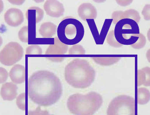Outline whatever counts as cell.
Instances as JSON below:
<instances>
[{"label": "cell", "instance_id": "cell-1", "mask_svg": "<svg viewBox=\"0 0 150 115\" xmlns=\"http://www.w3.org/2000/svg\"><path fill=\"white\" fill-rule=\"evenodd\" d=\"M59 78L48 71L32 74L28 81V94L31 100L42 106H48L58 102L62 95Z\"/></svg>", "mask_w": 150, "mask_h": 115}, {"label": "cell", "instance_id": "cell-2", "mask_svg": "<svg viewBox=\"0 0 150 115\" xmlns=\"http://www.w3.org/2000/svg\"><path fill=\"white\" fill-rule=\"evenodd\" d=\"M65 80L69 85L79 89H85L95 79L96 71L87 60L76 59L65 68Z\"/></svg>", "mask_w": 150, "mask_h": 115}, {"label": "cell", "instance_id": "cell-3", "mask_svg": "<svg viewBox=\"0 0 150 115\" xmlns=\"http://www.w3.org/2000/svg\"><path fill=\"white\" fill-rule=\"evenodd\" d=\"M101 95L95 92L83 95L76 93L69 97L67 106L74 115H93L103 105Z\"/></svg>", "mask_w": 150, "mask_h": 115}, {"label": "cell", "instance_id": "cell-4", "mask_svg": "<svg viewBox=\"0 0 150 115\" xmlns=\"http://www.w3.org/2000/svg\"><path fill=\"white\" fill-rule=\"evenodd\" d=\"M60 42L64 45H75L81 42L84 35V28L80 21L73 17L63 19L57 28Z\"/></svg>", "mask_w": 150, "mask_h": 115}, {"label": "cell", "instance_id": "cell-5", "mask_svg": "<svg viewBox=\"0 0 150 115\" xmlns=\"http://www.w3.org/2000/svg\"><path fill=\"white\" fill-rule=\"evenodd\" d=\"M107 115H137L135 99L127 95L117 96L109 104Z\"/></svg>", "mask_w": 150, "mask_h": 115}, {"label": "cell", "instance_id": "cell-6", "mask_svg": "<svg viewBox=\"0 0 150 115\" xmlns=\"http://www.w3.org/2000/svg\"><path fill=\"white\" fill-rule=\"evenodd\" d=\"M23 55V48L17 42L7 43L0 53V62L6 66H11L22 59Z\"/></svg>", "mask_w": 150, "mask_h": 115}, {"label": "cell", "instance_id": "cell-7", "mask_svg": "<svg viewBox=\"0 0 150 115\" xmlns=\"http://www.w3.org/2000/svg\"><path fill=\"white\" fill-rule=\"evenodd\" d=\"M43 16L44 11L40 7L36 6L31 7L27 10L25 16L28 23L29 41H31L35 39L36 24L42 20V19H43Z\"/></svg>", "mask_w": 150, "mask_h": 115}, {"label": "cell", "instance_id": "cell-8", "mask_svg": "<svg viewBox=\"0 0 150 115\" xmlns=\"http://www.w3.org/2000/svg\"><path fill=\"white\" fill-rule=\"evenodd\" d=\"M115 34L132 35L139 34L138 23L132 19H124L119 21L113 29Z\"/></svg>", "mask_w": 150, "mask_h": 115}, {"label": "cell", "instance_id": "cell-9", "mask_svg": "<svg viewBox=\"0 0 150 115\" xmlns=\"http://www.w3.org/2000/svg\"><path fill=\"white\" fill-rule=\"evenodd\" d=\"M4 19L6 23L12 27H17L24 21L23 13L19 9H9L4 14Z\"/></svg>", "mask_w": 150, "mask_h": 115}, {"label": "cell", "instance_id": "cell-10", "mask_svg": "<svg viewBox=\"0 0 150 115\" xmlns=\"http://www.w3.org/2000/svg\"><path fill=\"white\" fill-rule=\"evenodd\" d=\"M46 14L53 18H59L63 16L65 11L64 4L58 1L48 0L43 5Z\"/></svg>", "mask_w": 150, "mask_h": 115}, {"label": "cell", "instance_id": "cell-11", "mask_svg": "<svg viewBox=\"0 0 150 115\" xmlns=\"http://www.w3.org/2000/svg\"><path fill=\"white\" fill-rule=\"evenodd\" d=\"M78 13L82 20H94L97 17V9L90 3H84L81 4L78 9Z\"/></svg>", "mask_w": 150, "mask_h": 115}, {"label": "cell", "instance_id": "cell-12", "mask_svg": "<svg viewBox=\"0 0 150 115\" xmlns=\"http://www.w3.org/2000/svg\"><path fill=\"white\" fill-rule=\"evenodd\" d=\"M112 17V23L114 24H116L119 21L122 19H132L135 21L137 23H139L140 20V16L139 12L133 9H130L125 11H116L113 12Z\"/></svg>", "mask_w": 150, "mask_h": 115}, {"label": "cell", "instance_id": "cell-13", "mask_svg": "<svg viewBox=\"0 0 150 115\" xmlns=\"http://www.w3.org/2000/svg\"><path fill=\"white\" fill-rule=\"evenodd\" d=\"M18 88L13 82L3 84L1 89V96L4 101H12L17 96Z\"/></svg>", "mask_w": 150, "mask_h": 115}, {"label": "cell", "instance_id": "cell-14", "mask_svg": "<svg viewBox=\"0 0 150 115\" xmlns=\"http://www.w3.org/2000/svg\"><path fill=\"white\" fill-rule=\"evenodd\" d=\"M9 76L14 84H21L25 80V68L22 65H16L12 68Z\"/></svg>", "mask_w": 150, "mask_h": 115}, {"label": "cell", "instance_id": "cell-15", "mask_svg": "<svg viewBox=\"0 0 150 115\" xmlns=\"http://www.w3.org/2000/svg\"><path fill=\"white\" fill-rule=\"evenodd\" d=\"M150 86V67H145L137 71V86Z\"/></svg>", "mask_w": 150, "mask_h": 115}, {"label": "cell", "instance_id": "cell-16", "mask_svg": "<svg viewBox=\"0 0 150 115\" xmlns=\"http://www.w3.org/2000/svg\"><path fill=\"white\" fill-rule=\"evenodd\" d=\"M57 26L51 22H45L40 25L39 33L43 37H52L56 34Z\"/></svg>", "mask_w": 150, "mask_h": 115}, {"label": "cell", "instance_id": "cell-17", "mask_svg": "<svg viewBox=\"0 0 150 115\" xmlns=\"http://www.w3.org/2000/svg\"><path fill=\"white\" fill-rule=\"evenodd\" d=\"M150 101V92L146 88H139L137 89V103L144 105Z\"/></svg>", "mask_w": 150, "mask_h": 115}, {"label": "cell", "instance_id": "cell-18", "mask_svg": "<svg viewBox=\"0 0 150 115\" xmlns=\"http://www.w3.org/2000/svg\"><path fill=\"white\" fill-rule=\"evenodd\" d=\"M94 62L103 66L111 65L117 63L120 59V57H95L93 58Z\"/></svg>", "mask_w": 150, "mask_h": 115}, {"label": "cell", "instance_id": "cell-19", "mask_svg": "<svg viewBox=\"0 0 150 115\" xmlns=\"http://www.w3.org/2000/svg\"><path fill=\"white\" fill-rule=\"evenodd\" d=\"M19 38L21 41L23 43L29 42V28L28 26L23 27L19 32Z\"/></svg>", "mask_w": 150, "mask_h": 115}, {"label": "cell", "instance_id": "cell-20", "mask_svg": "<svg viewBox=\"0 0 150 115\" xmlns=\"http://www.w3.org/2000/svg\"><path fill=\"white\" fill-rule=\"evenodd\" d=\"M42 49L38 45H32L26 48V55H41L42 54Z\"/></svg>", "mask_w": 150, "mask_h": 115}, {"label": "cell", "instance_id": "cell-21", "mask_svg": "<svg viewBox=\"0 0 150 115\" xmlns=\"http://www.w3.org/2000/svg\"><path fill=\"white\" fill-rule=\"evenodd\" d=\"M85 50L81 45H74L71 47L69 50V54H85Z\"/></svg>", "mask_w": 150, "mask_h": 115}, {"label": "cell", "instance_id": "cell-22", "mask_svg": "<svg viewBox=\"0 0 150 115\" xmlns=\"http://www.w3.org/2000/svg\"><path fill=\"white\" fill-rule=\"evenodd\" d=\"M25 93L21 94L18 97L16 100V104L18 107L20 109L25 110Z\"/></svg>", "mask_w": 150, "mask_h": 115}, {"label": "cell", "instance_id": "cell-23", "mask_svg": "<svg viewBox=\"0 0 150 115\" xmlns=\"http://www.w3.org/2000/svg\"><path fill=\"white\" fill-rule=\"evenodd\" d=\"M146 39L144 35L140 33V38L139 40L137 41V43L132 47L134 49H142L146 45Z\"/></svg>", "mask_w": 150, "mask_h": 115}, {"label": "cell", "instance_id": "cell-24", "mask_svg": "<svg viewBox=\"0 0 150 115\" xmlns=\"http://www.w3.org/2000/svg\"><path fill=\"white\" fill-rule=\"evenodd\" d=\"M28 115H53L50 114L47 111L43 110L40 108V107L38 106L34 110H31L28 112Z\"/></svg>", "mask_w": 150, "mask_h": 115}, {"label": "cell", "instance_id": "cell-25", "mask_svg": "<svg viewBox=\"0 0 150 115\" xmlns=\"http://www.w3.org/2000/svg\"><path fill=\"white\" fill-rule=\"evenodd\" d=\"M142 14L146 21H150V4H146L142 11Z\"/></svg>", "mask_w": 150, "mask_h": 115}, {"label": "cell", "instance_id": "cell-26", "mask_svg": "<svg viewBox=\"0 0 150 115\" xmlns=\"http://www.w3.org/2000/svg\"><path fill=\"white\" fill-rule=\"evenodd\" d=\"M8 76V74L7 71L4 68L1 67V83L6 82Z\"/></svg>", "mask_w": 150, "mask_h": 115}, {"label": "cell", "instance_id": "cell-27", "mask_svg": "<svg viewBox=\"0 0 150 115\" xmlns=\"http://www.w3.org/2000/svg\"><path fill=\"white\" fill-rule=\"evenodd\" d=\"M146 56L148 62L150 63V49H149L146 52Z\"/></svg>", "mask_w": 150, "mask_h": 115}, {"label": "cell", "instance_id": "cell-28", "mask_svg": "<svg viewBox=\"0 0 150 115\" xmlns=\"http://www.w3.org/2000/svg\"><path fill=\"white\" fill-rule=\"evenodd\" d=\"M147 38L148 39V40H149L150 42V28L147 32Z\"/></svg>", "mask_w": 150, "mask_h": 115}]
</instances>
